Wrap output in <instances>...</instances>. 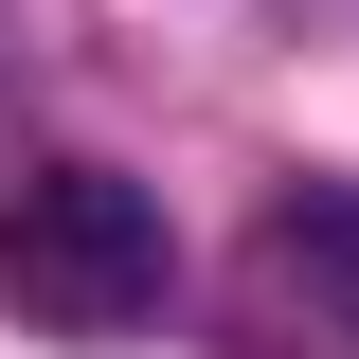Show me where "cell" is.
I'll return each mask as SVG.
<instances>
[{
	"instance_id": "1",
	"label": "cell",
	"mask_w": 359,
	"mask_h": 359,
	"mask_svg": "<svg viewBox=\"0 0 359 359\" xmlns=\"http://www.w3.org/2000/svg\"><path fill=\"white\" fill-rule=\"evenodd\" d=\"M162 198L108 162H36L0 198V323H36V341H144L162 323Z\"/></svg>"
},
{
	"instance_id": "2",
	"label": "cell",
	"mask_w": 359,
	"mask_h": 359,
	"mask_svg": "<svg viewBox=\"0 0 359 359\" xmlns=\"http://www.w3.org/2000/svg\"><path fill=\"white\" fill-rule=\"evenodd\" d=\"M252 269H269V306H287V323H323V341L359 359V198H341V180H306V198H269Z\"/></svg>"
}]
</instances>
